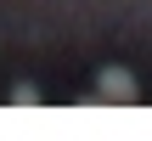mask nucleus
Listing matches in <instances>:
<instances>
[{
  "instance_id": "obj_1",
  "label": "nucleus",
  "mask_w": 152,
  "mask_h": 141,
  "mask_svg": "<svg viewBox=\"0 0 152 141\" xmlns=\"http://www.w3.org/2000/svg\"><path fill=\"white\" fill-rule=\"evenodd\" d=\"M96 96H102V102H135V79H130L124 68H107V73L96 79Z\"/></svg>"
},
{
  "instance_id": "obj_2",
  "label": "nucleus",
  "mask_w": 152,
  "mask_h": 141,
  "mask_svg": "<svg viewBox=\"0 0 152 141\" xmlns=\"http://www.w3.org/2000/svg\"><path fill=\"white\" fill-rule=\"evenodd\" d=\"M11 102H17V107H34V102H39V90H34V85H17V90H11Z\"/></svg>"
}]
</instances>
